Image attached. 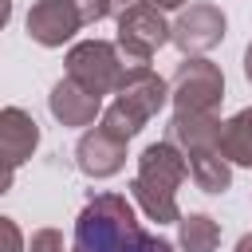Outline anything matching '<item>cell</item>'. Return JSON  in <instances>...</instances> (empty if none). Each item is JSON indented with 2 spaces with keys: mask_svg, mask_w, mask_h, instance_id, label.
Masks as SVG:
<instances>
[{
  "mask_svg": "<svg viewBox=\"0 0 252 252\" xmlns=\"http://www.w3.org/2000/svg\"><path fill=\"white\" fill-rule=\"evenodd\" d=\"M75 165H79L83 177H94V181L122 173V165H126V138L110 134L102 122L91 126L79 138V146H75Z\"/></svg>",
  "mask_w": 252,
  "mask_h": 252,
  "instance_id": "cell-8",
  "label": "cell"
},
{
  "mask_svg": "<svg viewBox=\"0 0 252 252\" xmlns=\"http://www.w3.org/2000/svg\"><path fill=\"white\" fill-rule=\"evenodd\" d=\"M24 24H28V35L39 47H63L79 28H87L71 0H35Z\"/></svg>",
  "mask_w": 252,
  "mask_h": 252,
  "instance_id": "cell-10",
  "label": "cell"
},
{
  "mask_svg": "<svg viewBox=\"0 0 252 252\" xmlns=\"http://www.w3.org/2000/svg\"><path fill=\"white\" fill-rule=\"evenodd\" d=\"M35 146H39V122H35L24 106H4V110H0V154H4V181H0V193L12 189L16 169L35 154Z\"/></svg>",
  "mask_w": 252,
  "mask_h": 252,
  "instance_id": "cell-7",
  "label": "cell"
},
{
  "mask_svg": "<svg viewBox=\"0 0 252 252\" xmlns=\"http://www.w3.org/2000/svg\"><path fill=\"white\" fill-rule=\"evenodd\" d=\"M146 4H154V8H161V12H169V8H185L189 0H146Z\"/></svg>",
  "mask_w": 252,
  "mask_h": 252,
  "instance_id": "cell-20",
  "label": "cell"
},
{
  "mask_svg": "<svg viewBox=\"0 0 252 252\" xmlns=\"http://www.w3.org/2000/svg\"><path fill=\"white\" fill-rule=\"evenodd\" d=\"M134 4H142V0H114V16H122V12L134 8Z\"/></svg>",
  "mask_w": 252,
  "mask_h": 252,
  "instance_id": "cell-23",
  "label": "cell"
},
{
  "mask_svg": "<svg viewBox=\"0 0 252 252\" xmlns=\"http://www.w3.org/2000/svg\"><path fill=\"white\" fill-rule=\"evenodd\" d=\"M220 118L217 114H197V110H173L169 126H165V138L181 150V154H193V150H205V146H220Z\"/></svg>",
  "mask_w": 252,
  "mask_h": 252,
  "instance_id": "cell-12",
  "label": "cell"
},
{
  "mask_svg": "<svg viewBox=\"0 0 252 252\" xmlns=\"http://www.w3.org/2000/svg\"><path fill=\"white\" fill-rule=\"evenodd\" d=\"M169 39H173V24H165L161 8H154V4H146V0L134 4V8H126V12L118 16V35H114V43H118L126 67H150L154 51L165 47Z\"/></svg>",
  "mask_w": 252,
  "mask_h": 252,
  "instance_id": "cell-4",
  "label": "cell"
},
{
  "mask_svg": "<svg viewBox=\"0 0 252 252\" xmlns=\"http://www.w3.org/2000/svg\"><path fill=\"white\" fill-rule=\"evenodd\" d=\"M224 28H228V20L217 4H189L173 20V39L169 43H177L181 55H205L224 39Z\"/></svg>",
  "mask_w": 252,
  "mask_h": 252,
  "instance_id": "cell-6",
  "label": "cell"
},
{
  "mask_svg": "<svg viewBox=\"0 0 252 252\" xmlns=\"http://www.w3.org/2000/svg\"><path fill=\"white\" fill-rule=\"evenodd\" d=\"M98 122H102V126H106L110 134H118V138H126V142H130V138H134V134H138V130L146 126V122H142L138 114H130V110H126L122 102H110V106L102 110V118H98Z\"/></svg>",
  "mask_w": 252,
  "mask_h": 252,
  "instance_id": "cell-16",
  "label": "cell"
},
{
  "mask_svg": "<svg viewBox=\"0 0 252 252\" xmlns=\"http://www.w3.org/2000/svg\"><path fill=\"white\" fill-rule=\"evenodd\" d=\"M28 252H67V248H63V232H59V228H39V232H32Z\"/></svg>",
  "mask_w": 252,
  "mask_h": 252,
  "instance_id": "cell-18",
  "label": "cell"
},
{
  "mask_svg": "<svg viewBox=\"0 0 252 252\" xmlns=\"http://www.w3.org/2000/svg\"><path fill=\"white\" fill-rule=\"evenodd\" d=\"M220 244V224L209 213H185L177 220V248L181 252H217Z\"/></svg>",
  "mask_w": 252,
  "mask_h": 252,
  "instance_id": "cell-14",
  "label": "cell"
},
{
  "mask_svg": "<svg viewBox=\"0 0 252 252\" xmlns=\"http://www.w3.org/2000/svg\"><path fill=\"white\" fill-rule=\"evenodd\" d=\"M83 16V24H98L106 16H114V0H71Z\"/></svg>",
  "mask_w": 252,
  "mask_h": 252,
  "instance_id": "cell-17",
  "label": "cell"
},
{
  "mask_svg": "<svg viewBox=\"0 0 252 252\" xmlns=\"http://www.w3.org/2000/svg\"><path fill=\"white\" fill-rule=\"evenodd\" d=\"M63 63H67V79H75L91 94H114L126 75V59L110 39H83L67 51Z\"/></svg>",
  "mask_w": 252,
  "mask_h": 252,
  "instance_id": "cell-5",
  "label": "cell"
},
{
  "mask_svg": "<svg viewBox=\"0 0 252 252\" xmlns=\"http://www.w3.org/2000/svg\"><path fill=\"white\" fill-rule=\"evenodd\" d=\"M185 161H189V177L201 193H224L232 185V161L224 158L220 146L193 150V154H185Z\"/></svg>",
  "mask_w": 252,
  "mask_h": 252,
  "instance_id": "cell-13",
  "label": "cell"
},
{
  "mask_svg": "<svg viewBox=\"0 0 252 252\" xmlns=\"http://www.w3.org/2000/svg\"><path fill=\"white\" fill-rule=\"evenodd\" d=\"M114 102H122L130 114H138L142 122H150L165 102H169V79H161L154 67H126Z\"/></svg>",
  "mask_w": 252,
  "mask_h": 252,
  "instance_id": "cell-9",
  "label": "cell"
},
{
  "mask_svg": "<svg viewBox=\"0 0 252 252\" xmlns=\"http://www.w3.org/2000/svg\"><path fill=\"white\" fill-rule=\"evenodd\" d=\"M169 102L173 110L217 114L224 102V71L205 55H185L169 79Z\"/></svg>",
  "mask_w": 252,
  "mask_h": 252,
  "instance_id": "cell-3",
  "label": "cell"
},
{
  "mask_svg": "<svg viewBox=\"0 0 252 252\" xmlns=\"http://www.w3.org/2000/svg\"><path fill=\"white\" fill-rule=\"evenodd\" d=\"M47 110H51V118L59 126L79 130V126H94V118H102L106 106H102V94H91L75 79H59L51 87V94H47Z\"/></svg>",
  "mask_w": 252,
  "mask_h": 252,
  "instance_id": "cell-11",
  "label": "cell"
},
{
  "mask_svg": "<svg viewBox=\"0 0 252 252\" xmlns=\"http://www.w3.org/2000/svg\"><path fill=\"white\" fill-rule=\"evenodd\" d=\"M232 252H252V232H244V236L236 240V248H232Z\"/></svg>",
  "mask_w": 252,
  "mask_h": 252,
  "instance_id": "cell-21",
  "label": "cell"
},
{
  "mask_svg": "<svg viewBox=\"0 0 252 252\" xmlns=\"http://www.w3.org/2000/svg\"><path fill=\"white\" fill-rule=\"evenodd\" d=\"M189 177V161L185 154L161 138V142H150L142 154H138V173L130 181V197L138 201V209L158 220V224H173L181 220V209H177V189L185 185Z\"/></svg>",
  "mask_w": 252,
  "mask_h": 252,
  "instance_id": "cell-2",
  "label": "cell"
},
{
  "mask_svg": "<svg viewBox=\"0 0 252 252\" xmlns=\"http://www.w3.org/2000/svg\"><path fill=\"white\" fill-rule=\"evenodd\" d=\"M244 79H248V83H252V43H248V47H244Z\"/></svg>",
  "mask_w": 252,
  "mask_h": 252,
  "instance_id": "cell-22",
  "label": "cell"
},
{
  "mask_svg": "<svg viewBox=\"0 0 252 252\" xmlns=\"http://www.w3.org/2000/svg\"><path fill=\"white\" fill-rule=\"evenodd\" d=\"M220 150L232 165H248L252 169V106L236 110L224 126H220Z\"/></svg>",
  "mask_w": 252,
  "mask_h": 252,
  "instance_id": "cell-15",
  "label": "cell"
},
{
  "mask_svg": "<svg viewBox=\"0 0 252 252\" xmlns=\"http://www.w3.org/2000/svg\"><path fill=\"white\" fill-rule=\"evenodd\" d=\"M71 252H158V232H146L122 193H91L75 217Z\"/></svg>",
  "mask_w": 252,
  "mask_h": 252,
  "instance_id": "cell-1",
  "label": "cell"
},
{
  "mask_svg": "<svg viewBox=\"0 0 252 252\" xmlns=\"http://www.w3.org/2000/svg\"><path fill=\"white\" fill-rule=\"evenodd\" d=\"M0 228H4V240H8L4 252H24V236H20L16 220H12V217H0Z\"/></svg>",
  "mask_w": 252,
  "mask_h": 252,
  "instance_id": "cell-19",
  "label": "cell"
}]
</instances>
